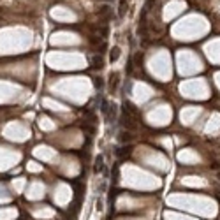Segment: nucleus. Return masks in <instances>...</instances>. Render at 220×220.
I'll use <instances>...</instances> for the list:
<instances>
[{"mask_svg": "<svg viewBox=\"0 0 220 220\" xmlns=\"http://www.w3.org/2000/svg\"><path fill=\"white\" fill-rule=\"evenodd\" d=\"M106 2H109V0H106Z\"/></svg>", "mask_w": 220, "mask_h": 220, "instance_id": "obj_11", "label": "nucleus"}, {"mask_svg": "<svg viewBox=\"0 0 220 220\" xmlns=\"http://www.w3.org/2000/svg\"><path fill=\"white\" fill-rule=\"evenodd\" d=\"M102 167H104V159H102V157H97V159H95V173L102 171Z\"/></svg>", "mask_w": 220, "mask_h": 220, "instance_id": "obj_5", "label": "nucleus"}, {"mask_svg": "<svg viewBox=\"0 0 220 220\" xmlns=\"http://www.w3.org/2000/svg\"><path fill=\"white\" fill-rule=\"evenodd\" d=\"M118 57H120V48H118V46H115V48L111 49V53H109V60L116 62V60H118Z\"/></svg>", "mask_w": 220, "mask_h": 220, "instance_id": "obj_3", "label": "nucleus"}, {"mask_svg": "<svg viewBox=\"0 0 220 220\" xmlns=\"http://www.w3.org/2000/svg\"><path fill=\"white\" fill-rule=\"evenodd\" d=\"M120 139L121 141H130V139H132V136H130L129 132H123V134L120 136Z\"/></svg>", "mask_w": 220, "mask_h": 220, "instance_id": "obj_9", "label": "nucleus"}, {"mask_svg": "<svg viewBox=\"0 0 220 220\" xmlns=\"http://www.w3.org/2000/svg\"><path fill=\"white\" fill-rule=\"evenodd\" d=\"M97 14H99V16H104V18H107V16L111 14V7H109L107 4L100 5V7H99V11H97Z\"/></svg>", "mask_w": 220, "mask_h": 220, "instance_id": "obj_1", "label": "nucleus"}, {"mask_svg": "<svg viewBox=\"0 0 220 220\" xmlns=\"http://www.w3.org/2000/svg\"><path fill=\"white\" fill-rule=\"evenodd\" d=\"M92 63H93V67H102V58H100V57H93V58H92Z\"/></svg>", "mask_w": 220, "mask_h": 220, "instance_id": "obj_7", "label": "nucleus"}, {"mask_svg": "<svg viewBox=\"0 0 220 220\" xmlns=\"http://www.w3.org/2000/svg\"><path fill=\"white\" fill-rule=\"evenodd\" d=\"M123 125L129 127V129H134V127H136V123L130 120V116H125V118H123Z\"/></svg>", "mask_w": 220, "mask_h": 220, "instance_id": "obj_6", "label": "nucleus"}, {"mask_svg": "<svg viewBox=\"0 0 220 220\" xmlns=\"http://www.w3.org/2000/svg\"><path fill=\"white\" fill-rule=\"evenodd\" d=\"M134 62H136V65H141V62H143V55H141V53H136Z\"/></svg>", "mask_w": 220, "mask_h": 220, "instance_id": "obj_8", "label": "nucleus"}, {"mask_svg": "<svg viewBox=\"0 0 220 220\" xmlns=\"http://www.w3.org/2000/svg\"><path fill=\"white\" fill-rule=\"evenodd\" d=\"M127 7H129V5H127V2H125V0H120V9H118V16H125V13H127Z\"/></svg>", "mask_w": 220, "mask_h": 220, "instance_id": "obj_4", "label": "nucleus"}, {"mask_svg": "<svg viewBox=\"0 0 220 220\" xmlns=\"http://www.w3.org/2000/svg\"><path fill=\"white\" fill-rule=\"evenodd\" d=\"M118 78H120V76H118L116 72H115V74H111V78H109V88H111V92L118 86Z\"/></svg>", "mask_w": 220, "mask_h": 220, "instance_id": "obj_2", "label": "nucleus"}, {"mask_svg": "<svg viewBox=\"0 0 220 220\" xmlns=\"http://www.w3.org/2000/svg\"><path fill=\"white\" fill-rule=\"evenodd\" d=\"M93 83H95V86H99V88L102 86V81H100V78H99V79H95Z\"/></svg>", "mask_w": 220, "mask_h": 220, "instance_id": "obj_10", "label": "nucleus"}]
</instances>
